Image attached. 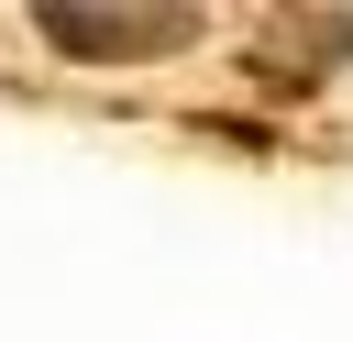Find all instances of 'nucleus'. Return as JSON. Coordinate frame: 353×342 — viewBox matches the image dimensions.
<instances>
[{
    "instance_id": "nucleus-1",
    "label": "nucleus",
    "mask_w": 353,
    "mask_h": 342,
    "mask_svg": "<svg viewBox=\"0 0 353 342\" xmlns=\"http://www.w3.org/2000/svg\"><path fill=\"white\" fill-rule=\"evenodd\" d=\"M199 0H33V33L77 66H143V55H176L199 44Z\"/></svg>"
},
{
    "instance_id": "nucleus-2",
    "label": "nucleus",
    "mask_w": 353,
    "mask_h": 342,
    "mask_svg": "<svg viewBox=\"0 0 353 342\" xmlns=\"http://www.w3.org/2000/svg\"><path fill=\"white\" fill-rule=\"evenodd\" d=\"M342 55H353V11H331V0L254 22V77H265V88H320Z\"/></svg>"
}]
</instances>
